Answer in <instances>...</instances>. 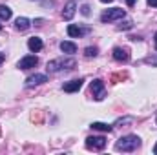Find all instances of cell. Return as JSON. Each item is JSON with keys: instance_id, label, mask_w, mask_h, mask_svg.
Returning <instances> with one entry per match:
<instances>
[{"instance_id": "cell-1", "label": "cell", "mask_w": 157, "mask_h": 155, "mask_svg": "<svg viewBox=\"0 0 157 155\" xmlns=\"http://www.w3.org/2000/svg\"><path fill=\"white\" fill-rule=\"evenodd\" d=\"M139 146H141V139H139L137 135L121 137L117 142H115V150H117V152H135Z\"/></svg>"}, {"instance_id": "cell-2", "label": "cell", "mask_w": 157, "mask_h": 155, "mask_svg": "<svg viewBox=\"0 0 157 155\" xmlns=\"http://www.w3.org/2000/svg\"><path fill=\"white\" fill-rule=\"evenodd\" d=\"M73 66H75L73 59H55V60L48 62V71L57 73V71H62V70H71Z\"/></svg>"}, {"instance_id": "cell-3", "label": "cell", "mask_w": 157, "mask_h": 155, "mask_svg": "<svg viewBox=\"0 0 157 155\" xmlns=\"http://www.w3.org/2000/svg\"><path fill=\"white\" fill-rule=\"evenodd\" d=\"M124 15H126V11L122 7H112V9H108V11H104L101 15V20L106 24V22H113V20H119V18H124Z\"/></svg>"}, {"instance_id": "cell-4", "label": "cell", "mask_w": 157, "mask_h": 155, "mask_svg": "<svg viewBox=\"0 0 157 155\" xmlns=\"http://www.w3.org/2000/svg\"><path fill=\"white\" fill-rule=\"evenodd\" d=\"M106 146V139L102 135H93V137H88L86 139V148L88 150H104Z\"/></svg>"}, {"instance_id": "cell-5", "label": "cell", "mask_w": 157, "mask_h": 155, "mask_svg": "<svg viewBox=\"0 0 157 155\" xmlns=\"http://www.w3.org/2000/svg\"><path fill=\"white\" fill-rule=\"evenodd\" d=\"M37 64H39V59H37L35 55H28V57H24V59L18 60L17 68H18V70H31V68H35Z\"/></svg>"}, {"instance_id": "cell-6", "label": "cell", "mask_w": 157, "mask_h": 155, "mask_svg": "<svg viewBox=\"0 0 157 155\" xmlns=\"http://www.w3.org/2000/svg\"><path fill=\"white\" fill-rule=\"evenodd\" d=\"M91 93H93V97L97 100H102L104 99V82L101 78H95L91 82Z\"/></svg>"}, {"instance_id": "cell-7", "label": "cell", "mask_w": 157, "mask_h": 155, "mask_svg": "<svg viewBox=\"0 0 157 155\" xmlns=\"http://www.w3.org/2000/svg\"><path fill=\"white\" fill-rule=\"evenodd\" d=\"M44 82H48V77L42 75V73H35V75H31V77L26 78V86H28V88L39 86V84H44Z\"/></svg>"}, {"instance_id": "cell-8", "label": "cell", "mask_w": 157, "mask_h": 155, "mask_svg": "<svg viewBox=\"0 0 157 155\" xmlns=\"http://www.w3.org/2000/svg\"><path fill=\"white\" fill-rule=\"evenodd\" d=\"M113 59L117 62H128L130 60V51L126 47H115L113 49Z\"/></svg>"}, {"instance_id": "cell-9", "label": "cell", "mask_w": 157, "mask_h": 155, "mask_svg": "<svg viewBox=\"0 0 157 155\" xmlns=\"http://www.w3.org/2000/svg\"><path fill=\"white\" fill-rule=\"evenodd\" d=\"M82 88V78H75V80H70L64 84V91L66 93H75Z\"/></svg>"}, {"instance_id": "cell-10", "label": "cell", "mask_w": 157, "mask_h": 155, "mask_svg": "<svg viewBox=\"0 0 157 155\" xmlns=\"http://www.w3.org/2000/svg\"><path fill=\"white\" fill-rule=\"evenodd\" d=\"M75 9H77V4H75L73 0L68 2L66 7H64V11H62V18H64V20H71L73 15H75Z\"/></svg>"}, {"instance_id": "cell-11", "label": "cell", "mask_w": 157, "mask_h": 155, "mask_svg": "<svg viewBox=\"0 0 157 155\" xmlns=\"http://www.w3.org/2000/svg\"><path fill=\"white\" fill-rule=\"evenodd\" d=\"M42 39H39V37H31V39L28 40V47H29V51H33V53H37V51H40L42 49Z\"/></svg>"}, {"instance_id": "cell-12", "label": "cell", "mask_w": 157, "mask_h": 155, "mask_svg": "<svg viewBox=\"0 0 157 155\" xmlns=\"http://www.w3.org/2000/svg\"><path fill=\"white\" fill-rule=\"evenodd\" d=\"M29 26H31V22H29V18H26V17H18V18L15 20V28H17L18 31H26Z\"/></svg>"}, {"instance_id": "cell-13", "label": "cell", "mask_w": 157, "mask_h": 155, "mask_svg": "<svg viewBox=\"0 0 157 155\" xmlns=\"http://www.w3.org/2000/svg\"><path fill=\"white\" fill-rule=\"evenodd\" d=\"M60 51H62V53H66V55H73V53L77 51V46H75L73 42L64 40V42H60Z\"/></svg>"}, {"instance_id": "cell-14", "label": "cell", "mask_w": 157, "mask_h": 155, "mask_svg": "<svg viewBox=\"0 0 157 155\" xmlns=\"http://www.w3.org/2000/svg\"><path fill=\"white\" fill-rule=\"evenodd\" d=\"M68 35L78 39V37H82V35H84V29H80V28L75 26V24H70V26H68Z\"/></svg>"}, {"instance_id": "cell-15", "label": "cell", "mask_w": 157, "mask_h": 155, "mask_svg": "<svg viewBox=\"0 0 157 155\" xmlns=\"http://www.w3.org/2000/svg\"><path fill=\"white\" fill-rule=\"evenodd\" d=\"M91 128H93V130H99V131H106V133H110V131L113 130V126L104 124V122H93V124H91Z\"/></svg>"}, {"instance_id": "cell-16", "label": "cell", "mask_w": 157, "mask_h": 155, "mask_svg": "<svg viewBox=\"0 0 157 155\" xmlns=\"http://www.w3.org/2000/svg\"><path fill=\"white\" fill-rule=\"evenodd\" d=\"M11 15H13V11H11L7 6H0V18H2V20H9Z\"/></svg>"}, {"instance_id": "cell-17", "label": "cell", "mask_w": 157, "mask_h": 155, "mask_svg": "<svg viewBox=\"0 0 157 155\" xmlns=\"http://www.w3.org/2000/svg\"><path fill=\"white\" fill-rule=\"evenodd\" d=\"M97 53H99V49H97V47H91V46L84 49V55H86L88 59H91V57H97Z\"/></svg>"}, {"instance_id": "cell-18", "label": "cell", "mask_w": 157, "mask_h": 155, "mask_svg": "<svg viewBox=\"0 0 157 155\" xmlns=\"http://www.w3.org/2000/svg\"><path fill=\"white\" fill-rule=\"evenodd\" d=\"M128 122H133V117H126V119H119L115 122V126H121V124H128Z\"/></svg>"}, {"instance_id": "cell-19", "label": "cell", "mask_w": 157, "mask_h": 155, "mask_svg": "<svg viewBox=\"0 0 157 155\" xmlns=\"http://www.w3.org/2000/svg\"><path fill=\"white\" fill-rule=\"evenodd\" d=\"M130 28H132V22H130V20H126L124 24H121V26H119V29H130Z\"/></svg>"}, {"instance_id": "cell-20", "label": "cell", "mask_w": 157, "mask_h": 155, "mask_svg": "<svg viewBox=\"0 0 157 155\" xmlns=\"http://www.w3.org/2000/svg\"><path fill=\"white\" fill-rule=\"evenodd\" d=\"M82 15H90V7L88 6H82Z\"/></svg>"}, {"instance_id": "cell-21", "label": "cell", "mask_w": 157, "mask_h": 155, "mask_svg": "<svg viewBox=\"0 0 157 155\" xmlns=\"http://www.w3.org/2000/svg\"><path fill=\"white\" fill-rule=\"evenodd\" d=\"M150 6H154V7H157V0H146Z\"/></svg>"}, {"instance_id": "cell-22", "label": "cell", "mask_w": 157, "mask_h": 155, "mask_svg": "<svg viewBox=\"0 0 157 155\" xmlns=\"http://www.w3.org/2000/svg\"><path fill=\"white\" fill-rule=\"evenodd\" d=\"M4 60H6V53H0V64H2Z\"/></svg>"}, {"instance_id": "cell-23", "label": "cell", "mask_w": 157, "mask_h": 155, "mask_svg": "<svg viewBox=\"0 0 157 155\" xmlns=\"http://www.w3.org/2000/svg\"><path fill=\"white\" fill-rule=\"evenodd\" d=\"M126 4H128V6H133V4H135V0H126Z\"/></svg>"}, {"instance_id": "cell-24", "label": "cell", "mask_w": 157, "mask_h": 155, "mask_svg": "<svg viewBox=\"0 0 157 155\" xmlns=\"http://www.w3.org/2000/svg\"><path fill=\"white\" fill-rule=\"evenodd\" d=\"M102 4H110V2H113V0H101Z\"/></svg>"}, {"instance_id": "cell-25", "label": "cell", "mask_w": 157, "mask_h": 155, "mask_svg": "<svg viewBox=\"0 0 157 155\" xmlns=\"http://www.w3.org/2000/svg\"><path fill=\"white\" fill-rule=\"evenodd\" d=\"M154 153L157 155V144H155V146H154Z\"/></svg>"}, {"instance_id": "cell-26", "label": "cell", "mask_w": 157, "mask_h": 155, "mask_svg": "<svg viewBox=\"0 0 157 155\" xmlns=\"http://www.w3.org/2000/svg\"><path fill=\"white\" fill-rule=\"evenodd\" d=\"M154 40H155V47H157V33H155V39H154Z\"/></svg>"}, {"instance_id": "cell-27", "label": "cell", "mask_w": 157, "mask_h": 155, "mask_svg": "<svg viewBox=\"0 0 157 155\" xmlns=\"http://www.w3.org/2000/svg\"><path fill=\"white\" fill-rule=\"evenodd\" d=\"M155 124H157V115H155Z\"/></svg>"}, {"instance_id": "cell-28", "label": "cell", "mask_w": 157, "mask_h": 155, "mask_svg": "<svg viewBox=\"0 0 157 155\" xmlns=\"http://www.w3.org/2000/svg\"><path fill=\"white\" fill-rule=\"evenodd\" d=\"M0 29H2V24H0Z\"/></svg>"}]
</instances>
